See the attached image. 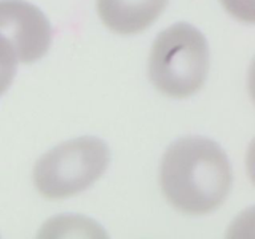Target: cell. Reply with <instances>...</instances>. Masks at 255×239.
I'll list each match as a JSON object with an SVG mask.
<instances>
[{"label":"cell","mask_w":255,"mask_h":239,"mask_svg":"<svg viewBox=\"0 0 255 239\" xmlns=\"http://www.w3.org/2000/svg\"><path fill=\"white\" fill-rule=\"evenodd\" d=\"M159 183L171 206L183 214L203 215L225 202L233 171L218 143L203 137H185L163 154Z\"/></svg>","instance_id":"obj_1"},{"label":"cell","mask_w":255,"mask_h":239,"mask_svg":"<svg viewBox=\"0 0 255 239\" xmlns=\"http://www.w3.org/2000/svg\"><path fill=\"white\" fill-rule=\"evenodd\" d=\"M209 67L206 39L191 24H173L151 45L149 77L157 91L171 99H186L201 91Z\"/></svg>","instance_id":"obj_2"},{"label":"cell","mask_w":255,"mask_h":239,"mask_svg":"<svg viewBox=\"0 0 255 239\" xmlns=\"http://www.w3.org/2000/svg\"><path fill=\"white\" fill-rule=\"evenodd\" d=\"M109 162L111 151L103 139L79 137L40 157L33 169V182L44 198H69L99 181Z\"/></svg>","instance_id":"obj_3"},{"label":"cell","mask_w":255,"mask_h":239,"mask_svg":"<svg viewBox=\"0 0 255 239\" xmlns=\"http://www.w3.org/2000/svg\"><path fill=\"white\" fill-rule=\"evenodd\" d=\"M0 37L24 64L35 63L49 49L51 23L33 4L24 0H0Z\"/></svg>","instance_id":"obj_4"},{"label":"cell","mask_w":255,"mask_h":239,"mask_svg":"<svg viewBox=\"0 0 255 239\" xmlns=\"http://www.w3.org/2000/svg\"><path fill=\"white\" fill-rule=\"evenodd\" d=\"M169 0H97L100 19L120 35H135L162 15Z\"/></svg>","instance_id":"obj_5"},{"label":"cell","mask_w":255,"mask_h":239,"mask_svg":"<svg viewBox=\"0 0 255 239\" xmlns=\"http://www.w3.org/2000/svg\"><path fill=\"white\" fill-rule=\"evenodd\" d=\"M19 60L16 57L13 48L0 37V96L7 91L15 77L16 65Z\"/></svg>","instance_id":"obj_6"},{"label":"cell","mask_w":255,"mask_h":239,"mask_svg":"<svg viewBox=\"0 0 255 239\" xmlns=\"http://www.w3.org/2000/svg\"><path fill=\"white\" fill-rule=\"evenodd\" d=\"M221 3L235 19L245 23L254 21V0H221Z\"/></svg>","instance_id":"obj_7"}]
</instances>
